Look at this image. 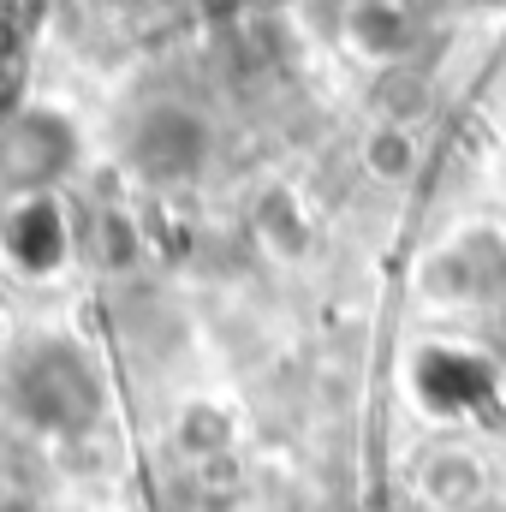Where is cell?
<instances>
[{
    "instance_id": "obj_2",
    "label": "cell",
    "mask_w": 506,
    "mask_h": 512,
    "mask_svg": "<svg viewBox=\"0 0 506 512\" xmlns=\"http://www.w3.org/2000/svg\"><path fill=\"white\" fill-rule=\"evenodd\" d=\"M197 155H203V131H197V120H185V114H173V108H161V114H149V120L137 126V167L155 173V179L191 173Z\"/></svg>"
},
{
    "instance_id": "obj_1",
    "label": "cell",
    "mask_w": 506,
    "mask_h": 512,
    "mask_svg": "<svg viewBox=\"0 0 506 512\" xmlns=\"http://www.w3.org/2000/svg\"><path fill=\"white\" fill-rule=\"evenodd\" d=\"M72 155V126L54 114H24L0 131V179L6 185H42L66 167Z\"/></svg>"
}]
</instances>
